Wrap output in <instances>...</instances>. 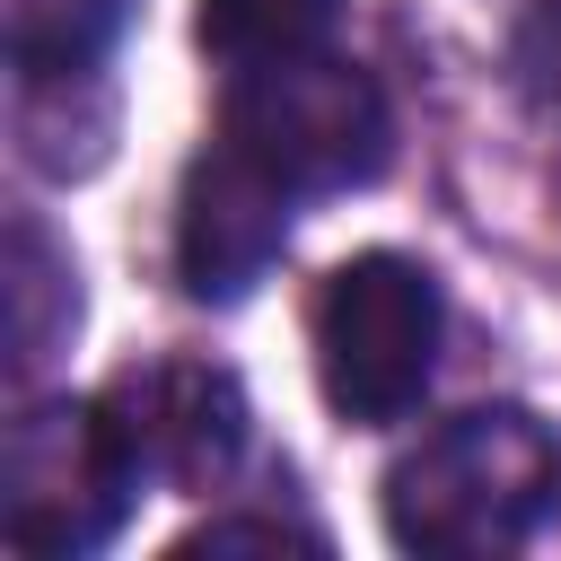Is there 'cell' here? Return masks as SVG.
Returning a JSON list of instances; mask_svg holds the SVG:
<instances>
[{
  "label": "cell",
  "mask_w": 561,
  "mask_h": 561,
  "mask_svg": "<svg viewBox=\"0 0 561 561\" xmlns=\"http://www.w3.org/2000/svg\"><path fill=\"white\" fill-rule=\"evenodd\" d=\"M289 543H307V552H316V535H298V526H272V517H228V526H202L184 552H289Z\"/></svg>",
  "instance_id": "8fae6325"
},
{
  "label": "cell",
  "mask_w": 561,
  "mask_h": 561,
  "mask_svg": "<svg viewBox=\"0 0 561 561\" xmlns=\"http://www.w3.org/2000/svg\"><path fill=\"white\" fill-rule=\"evenodd\" d=\"M219 140L307 202V193L377 184L386 158H394V114H386V96H377V79L359 61H333L316 44V53H280V61L228 70Z\"/></svg>",
  "instance_id": "7a4b0ae2"
},
{
  "label": "cell",
  "mask_w": 561,
  "mask_h": 561,
  "mask_svg": "<svg viewBox=\"0 0 561 561\" xmlns=\"http://www.w3.org/2000/svg\"><path fill=\"white\" fill-rule=\"evenodd\" d=\"M561 517V438L517 403L438 421L386 473V535L430 561H491Z\"/></svg>",
  "instance_id": "6da1fadb"
},
{
  "label": "cell",
  "mask_w": 561,
  "mask_h": 561,
  "mask_svg": "<svg viewBox=\"0 0 561 561\" xmlns=\"http://www.w3.org/2000/svg\"><path fill=\"white\" fill-rule=\"evenodd\" d=\"M508 70H517V88L561 123V0H535V18H526L517 44H508Z\"/></svg>",
  "instance_id": "30bf717a"
},
{
  "label": "cell",
  "mask_w": 561,
  "mask_h": 561,
  "mask_svg": "<svg viewBox=\"0 0 561 561\" xmlns=\"http://www.w3.org/2000/svg\"><path fill=\"white\" fill-rule=\"evenodd\" d=\"M105 412L123 421L131 456L149 465V482H219L245 447V394L228 368H202V359H158V368H123L105 386Z\"/></svg>",
  "instance_id": "8992f818"
},
{
  "label": "cell",
  "mask_w": 561,
  "mask_h": 561,
  "mask_svg": "<svg viewBox=\"0 0 561 561\" xmlns=\"http://www.w3.org/2000/svg\"><path fill=\"white\" fill-rule=\"evenodd\" d=\"M342 0H202V44L245 70V61H280V53H316L333 35Z\"/></svg>",
  "instance_id": "9c48e42d"
},
{
  "label": "cell",
  "mask_w": 561,
  "mask_h": 561,
  "mask_svg": "<svg viewBox=\"0 0 561 561\" xmlns=\"http://www.w3.org/2000/svg\"><path fill=\"white\" fill-rule=\"evenodd\" d=\"M438 333H447V298H438L430 263H412V254H351L316 289V377H324V403L342 421H368V430L403 421L430 394Z\"/></svg>",
  "instance_id": "277c9868"
},
{
  "label": "cell",
  "mask_w": 561,
  "mask_h": 561,
  "mask_svg": "<svg viewBox=\"0 0 561 561\" xmlns=\"http://www.w3.org/2000/svg\"><path fill=\"white\" fill-rule=\"evenodd\" d=\"M289 184H272L254 158H237L228 140H210L184 175L175 202V272L202 307H237L289 245Z\"/></svg>",
  "instance_id": "5b68a950"
},
{
  "label": "cell",
  "mask_w": 561,
  "mask_h": 561,
  "mask_svg": "<svg viewBox=\"0 0 561 561\" xmlns=\"http://www.w3.org/2000/svg\"><path fill=\"white\" fill-rule=\"evenodd\" d=\"M131 0H9V61L18 88L44 79H96L114 35H123Z\"/></svg>",
  "instance_id": "ba28073f"
},
{
  "label": "cell",
  "mask_w": 561,
  "mask_h": 561,
  "mask_svg": "<svg viewBox=\"0 0 561 561\" xmlns=\"http://www.w3.org/2000/svg\"><path fill=\"white\" fill-rule=\"evenodd\" d=\"M0 298H9V368L35 377L70 333H79V263L53 245L44 219H9V263H0Z\"/></svg>",
  "instance_id": "52a82bcc"
},
{
  "label": "cell",
  "mask_w": 561,
  "mask_h": 561,
  "mask_svg": "<svg viewBox=\"0 0 561 561\" xmlns=\"http://www.w3.org/2000/svg\"><path fill=\"white\" fill-rule=\"evenodd\" d=\"M149 465L131 456L123 421L96 403H35L9 421L0 447V526L18 552L35 561H79L105 552L123 535V517L140 508Z\"/></svg>",
  "instance_id": "3957f363"
}]
</instances>
